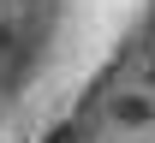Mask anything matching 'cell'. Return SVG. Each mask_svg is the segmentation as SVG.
<instances>
[{
  "label": "cell",
  "instance_id": "cell-1",
  "mask_svg": "<svg viewBox=\"0 0 155 143\" xmlns=\"http://www.w3.org/2000/svg\"><path fill=\"white\" fill-rule=\"evenodd\" d=\"M114 125H155V102L143 96V89H131V96H114Z\"/></svg>",
  "mask_w": 155,
  "mask_h": 143
},
{
  "label": "cell",
  "instance_id": "cell-2",
  "mask_svg": "<svg viewBox=\"0 0 155 143\" xmlns=\"http://www.w3.org/2000/svg\"><path fill=\"white\" fill-rule=\"evenodd\" d=\"M137 83H143V89H155V30H143V42H137Z\"/></svg>",
  "mask_w": 155,
  "mask_h": 143
}]
</instances>
